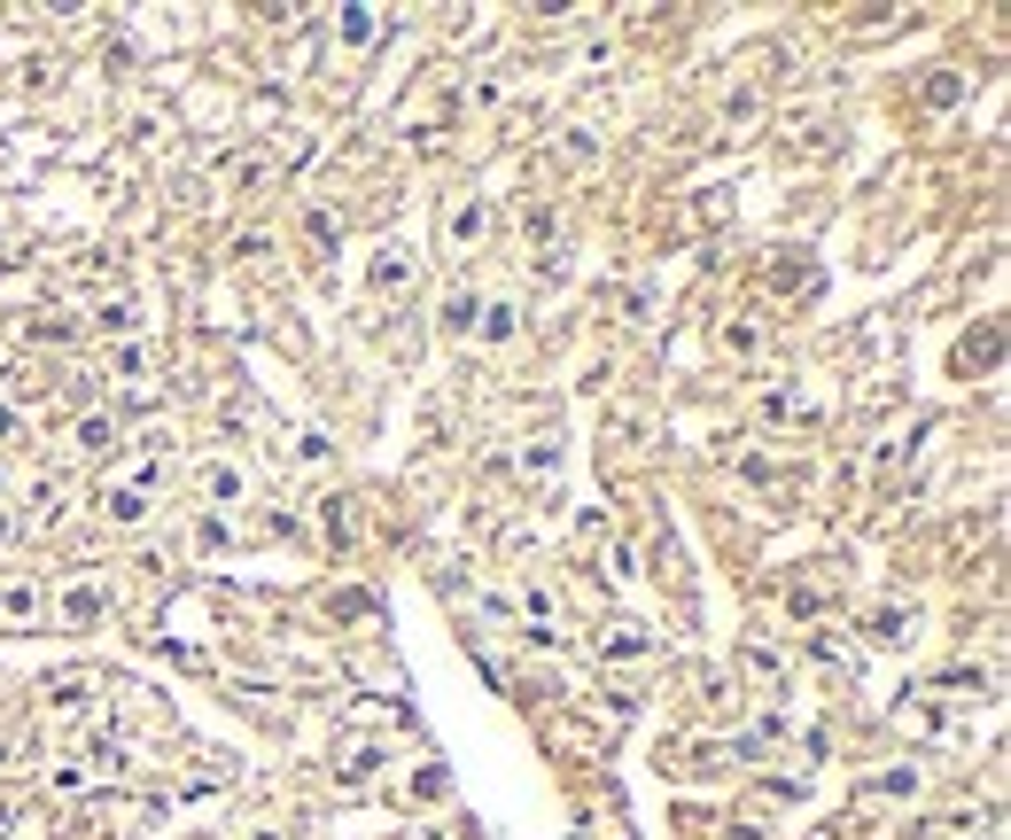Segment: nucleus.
Instances as JSON below:
<instances>
[{
    "mask_svg": "<svg viewBox=\"0 0 1011 840\" xmlns=\"http://www.w3.org/2000/svg\"><path fill=\"white\" fill-rule=\"evenodd\" d=\"M63 623H78V631L102 623V583H70V592H63Z\"/></svg>",
    "mask_w": 1011,
    "mask_h": 840,
    "instance_id": "obj_8",
    "label": "nucleus"
},
{
    "mask_svg": "<svg viewBox=\"0 0 1011 840\" xmlns=\"http://www.w3.org/2000/svg\"><path fill=\"white\" fill-rule=\"evenodd\" d=\"M47 708H55L63 724H70V716H87V708H94V693H87V678H63V685L47 693Z\"/></svg>",
    "mask_w": 1011,
    "mask_h": 840,
    "instance_id": "obj_14",
    "label": "nucleus"
},
{
    "mask_svg": "<svg viewBox=\"0 0 1011 840\" xmlns=\"http://www.w3.org/2000/svg\"><path fill=\"white\" fill-rule=\"evenodd\" d=\"M9 537H16V514H9V507H0V545H9Z\"/></svg>",
    "mask_w": 1011,
    "mask_h": 840,
    "instance_id": "obj_38",
    "label": "nucleus"
},
{
    "mask_svg": "<svg viewBox=\"0 0 1011 840\" xmlns=\"http://www.w3.org/2000/svg\"><path fill=\"white\" fill-rule=\"evenodd\" d=\"M925 693H942V701H973V693H988V678H980V669H950V678H934Z\"/></svg>",
    "mask_w": 1011,
    "mask_h": 840,
    "instance_id": "obj_16",
    "label": "nucleus"
},
{
    "mask_svg": "<svg viewBox=\"0 0 1011 840\" xmlns=\"http://www.w3.org/2000/svg\"><path fill=\"white\" fill-rule=\"evenodd\" d=\"M78 771H87V779H110V786H117V779H125V747H117V739H94V747H87V763H78Z\"/></svg>",
    "mask_w": 1011,
    "mask_h": 840,
    "instance_id": "obj_11",
    "label": "nucleus"
},
{
    "mask_svg": "<svg viewBox=\"0 0 1011 840\" xmlns=\"http://www.w3.org/2000/svg\"><path fill=\"white\" fill-rule=\"evenodd\" d=\"M241 490H249V483H241V467H234V459H211V467H203V498H211V507H234Z\"/></svg>",
    "mask_w": 1011,
    "mask_h": 840,
    "instance_id": "obj_7",
    "label": "nucleus"
},
{
    "mask_svg": "<svg viewBox=\"0 0 1011 840\" xmlns=\"http://www.w3.org/2000/svg\"><path fill=\"white\" fill-rule=\"evenodd\" d=\"M78 452H117V412H87V420H78Z\"/></svg>",
    "mask_w": 1011,
    "mask_h": 840,
    "instance_id": "obj_10",
    "label": "nucleus"
},
{
    "mask_svg": "<svg viewBox=\"0 0 1011 840\" xmlns=\"http://www.w3.org/2000/svg\"><path fill=\"white\" fill-rule=\"evenodd\" d=\"M39 608H47L39 583H0V623H9V631L16 623H39Z\"/></svg>",
    "mask_w": 1011,
    "mask_h": 840,
    "instance_id": "obj_4",
    "label": "nucleus"
},
{
    "mask_svg": "<svg viewBox=\"0 0 1011 840\" xmlns=\"http://www.w3.org/2000/svg\"><path fill=\"white\" fill-rule=\"evenodd\" d=\"M918 102H925V110H957V102H965V78H957V70H934V78L918 87Z\"/></svg>",
    "mask_w": 1011,
    "mask_h": 840,
    "instance_id": "obj_13",
    "label": "nucleus"
},
{
    "mask_svg": "<svg viewBox=\"0 0 1011 840\" xmlns=\"http://www.w3.org/2000/svg\"><path fill=\"white\" fill-rule=\"evenodd\" d=\"M754 110H763V94H754V87H739V94L724 102V125L739 133V125H754Z\"/></svg>",
    "mask_w": 1011,
    "mask_h": 840,
    "instance_id": "obj_26",
    "label": "nucleus"
},
{
    "mask_svg": "<svg viewBox=\"0 0 1011 840\" xmlns=\"http://www.w3.org/2000/svg\"><path fill=\"white\" fill-rule=\"evenodd\" d=\"M444 327H475V288H467V281L444 296Z\"/></svg>",
    "mask_w": 1011,
    "mask_h": 840,
    "instance_id": "obj_27",
    "label": "nucleus"
},
{
    "mask_svg": "<svg viewBox=\"0 0 1011 840\" xmlns=\"http://www.w3.org/2000/svg\"><path fill=\"white\" fill-rule=\"evenodd\" d=\"M9 429H16V412H9V405H0V444H9Z\"/></svg>",
    "mask_w": 1011,
    "mask_h": 840,
    "instance_id": "obj_39",
    "label": "nucleus"
},
{
    "mask_svg": "<svg viewBox=\"0 0 1011 840\" xmlns=\"http://www.w3.org/2000/svg\"><path fill=\"white\" fill-rule=\"evenodd\" d=\"M739 661H747V669H754L763 685H786V661H779V654H771L763 638H747V646H739Z\"/></svg>",
    "mask_w": 1011,
    "mask_h": 840,
    "instance_id": "obj_15",
    "label": "nucleus"
},
{
    "mask_svg": "<svg viewBox=\"0 0 1011 840\" xmlns=\"http://www.w3.org/2000/svg\"><path fill=\"white\" fill-rule=\"evenodd\" d=\"M739 475H747V483H779V467H771L763 452H739Z\"/></svg>",
    "mask_w": 1011,
    "mask_h": 840,
    "instance_id": "obj_34",
    "label": "nucleus"
},
{
    "mask_svg": "<svg viewBox=\"0 0 1011 840\" xmlns=\"http://www.w3.org/2000/svg\"><path fill=\"white\" fill-rule=\"evenodd\" d=\"M382 32V16L374 9H334V39H343V47H366Z\"/></svg>",
    "mask_w": 1011,
    "mask_h": 840,
    "instance_id": "obj_12",
    "label": "nucleus"
},
{
    "mask_svg": "<svg viewBox=\"0 0 1011 840\" xmlns=\"http://www.w3.org/2000/svg\"><path fill=\"white\" fill-rule=\"evenodd\" d=\"M522 467H530L537 483H553V467H560V459H553V444H530V452H522Z\"/></svg>",
    "mask_w": 1011,
    "mask_h": 840,
    "instance_id": "obj_33",
    "label": "nucleus"
},
{
    "mask_svg": "<svg viewBox=\"0 0 1011 840\" xmlns=\"http://www.w3.org/2000/svg\"><path fill=\"white\" fill-rule=\"evenodd\" d=\"M55 514H63V483L39 475V483H32V522H55Z\"/></svg>",
    "mask_w": 1011,
    "mask_h": 840,
    "instance_id": "obj_22",
    "label": "nucleus"
},
{
    "mask_svg": "<svg viewBox=\"0 0 1011 840\" xmlns=\"http://www.w3.org/2000/svg\"><path fill=\"white\" fill-rule=\"evenodd\" d=\"M304 234H311V241L327 249V258H334V241H343V234H334V218H327V211H311V218H304Z\"/></svg>",
    "mask_w": 1011,
    "mask_h": 840,
    "instance_id": "obj_31",
    "label": "nucleus"
},
{
    "mask_svg": "<svg viewBox=\"0 0 1011 840\" xmlns=\"http://www.w3.org/2000/svg\"><path fill=\"white\" fill-rule=\"evenodd\" d=\"M817 654H825V661H840V669H856V646H849V638H832V631L817 638Z\"/></svg>",
    "mask_w": 1011,
    "mask_h": 840,
    "instance_id": "obj_35",
    "label": "nucleus"
},
{
    "mask_svg": "<svg viewBox=\"0 0 1011 840\" xmlns=\"http://www.w3.org/2000/svg\"><path fill=\"white\" fill-rule=\"evenodd\" d=\"M366 281H374V288H382V296H397V288H405V281H412V258H405V249H382V258H374V265H366Z\"/></svg>",
    "mask_w": 1011,
    "mask_h": 840,
    "instance_id": "obj_9",
    "label": "nucleus"
},
{
    "mask_svg": "<svg viewBox=\"0 0 1011 840\" xmlns=\"http://www.w3.org/2000/svg\"><path fill=\"white\" fill-rule=\"evenodd\" d=\"M731 840H771V825H763V817H739V825H731Z\"/></svg>",
    "mask_w": 1011,
    "mask_h": 840,
    "instance_id": "obj_36",
    "label": "nucleus"
},
{
    "mask_svg": "<svg viewBox=\"0 0 1011 840\" xmlns=\"http://www.w3.org/2000/svg\"><path fill=\"white\" fill-rule=\"evenodd\" d=\"M996 366H1003V327L980 319L965 343H957V374H996Z\"/></svg>",
    "mask_w": 1011,
    "mask_h": 840,
    "instance_id": "obj_2",
    "label": "nucleus"
},
{
    "mask_svg": "<svg viewBox=\"0 0 1011 840\" xmlns=\"http://www.w3.org/2000/svg\"><path fill=\"white\" fill-rule=\"evenodd\" d=\"M78 319H32V343H70Z\"/></svg>",
    "mask_w": 1011,
    "mask_h": 840,
    "instance_id": "obj_30",
    "label": "nucleus"
},
{
    "mask_svg": "<svg viewBox=\"0 0 1011 840\" xmlns=\"http://www.w3.org/2000/svg\"><path fill=\"white\" fill-rule=\"evenodd\" d=\"M654 654V638L638 631V623H615L607 638H600V661H646Z\"/></svg>",
    "mask_w": 1011,
    "mask_h": 840,
    "instance_id": "obj_5",
    "label": "nucleus"
},
{
    "mask_svg": "<svg viewBox=\"0 0 1011 840\" xmlns=\"http://www.w3.org/2000/svg\"><path fill=\"white\" fill-rule=\"evenodd\" d=\"M522 234H530V241H553V234H560V211H553V203H530V211H522Z\"/></svg>",
    "mask_w": 1011,
    "mask_h": 840,
    "instance_id": "obj_24",
    "label": "nucleus"
},
{
    "mask_svg": "<svg viewBox=\"0 0 1011 840\" xmlns=\"http://www.w3.org/2000/svg\"><path fill=\"white\" fill-rule=\"evenodd\" d=\"M872 638H887V646H895V638H910V623H902V608H879V615H872Z\"/></svg>",
    "mask_w": 1011,
    "mask_h": 840,
    "instance_id": "obj_29",
    "label": "nucleus"
},
{
    "mask_svg": "<svg viewBox=\"0 0 1011 840\" xmlns=\"http://www.w3.org/2000/svg\"><path fill=\"white\" fill-rule=\"evenodd\" d=\"M16 832V802H0V840H9Z\"/></svg>",
    "mask_w": 1011,
    "mask_h": 840,
    "instance_id": "obj_37",
    "label": "nucleus"
},
{
    "mask_svg": "<svg viewBox=\"0 0 1011 840\" xmlns=\"http://www.w3.org/2000/svg\"><path fill=\"white\" fill-rule=\"evenodd\" d=\"M444 234H452V249H475V241L490 234V203H482V195H467V203H452V218H444Z\"/></svg>",
    "mask_w": 1011,
    "mask_h": 840,
    "instance_id": "obj_3",
    "label": "nucleus"
},
{
    "mask_svg": "<svg viewBox=\"0 0 1011 840\" xmlns=\"http://www.w3.org/2000/svg\"><path fill=\"white\" fill-rule=\"evenodd\" d=\"M724 351H731V359H754V351H763V327H754V319H731V327H724Z\"/></svg>",
    "mask_w": 1011,
    "mask_h": 840,
    "instance_id": "obj_20",
    "label": "nucleus"
},
{
    "mask_svg": "<svg viewBox=\"0 0 1011 840\" xmlns=\"http://www.w3.org/2000/svg\"><path fill=\"white\" fill-rule=\"evenodd\" d=\"M110 366H117V374H125V382H140V374H148V351H140V343H125V351H117V359H110Z\"/></svg>",
    "mask_w": 1011,
    "mask_h": 840,
    "instance_id": "obj_32",
    "label": "nucleus"
},
{
    "mask_svg": "<svg viewBox=\"0 0 1011 840\" xmlns=\"http://www.w3.org/2000/svg\"><path fill=\"white\" fill-rule=\"evenodd\" d=\"M94 319H102V334H133V327H140V304H133V296H110Z\"/></svg>",
    "mask_w": 1011,
    "mask_h": 840,
    "instance_id": "obj_19",
    "label": "nucleus"
},
{
    "mask_svg": "<svg viewBox=\"0 0 1011 840\" xmlns=\"http://www.w3.org/2000/svg\"><path fill=\"white\" fill-rule=\"evenodd\" d=\"M156 475H163V467L148 459V467H140L133 483H117V490L102 498V514H110L117 530H133V522H148V507H156Z\"/></svg>",
    "mask_w": 1011,
    "mask_h": 840,
    "instance_id": "obj_1",
    "label": "nucleus"
},
{
    "mask_svg": "<svg viewBox=\"0 0 1011 840\" xmlns=\"http://www.w3.org/2000/svg\"><path fill=\"white\" fill-rule=\"evenodd\" d=\"M319 522H327V545H351V530H359V522H351V498H327Z\"/></svg>",
    "mask_w": 1011,
    "mask_h": 840,
    "instance_id": "obj_23",
    "label": "nucleus"
},
{
    "mask_svg": "<svg viewBox=\"0 0 1011 840\" xmlns=\"http://www.w3.org/2000/svg\"><path fill=\"white\" fill-rule=\"evenodd\" d=\"M817 608H825V583H794V592H786V615L794 623H809Z\"/></svg>",
    "mask_w": 1011,
    "mask_h": 840,
    "instance_id": "obj_25",
    "label": "nucleus"
},
{
    "mask_svg": "<svg viewBox=\"0 0 1011 840\" xmlns=\"http://www.w3.org/2000/svg\"><path fill=\"white\" fill-rule=\"evenodd\" d=\"M763 412H771V420H802V429L817 420V405H809V397H794V389H771V397H763Z\"/></svg>",
    "mask_w": 1011,
    "mask_h": 840,
    "instance_id": "obj_18",
    "label": "nucleus"
},
{
    "mask_svg": "<svg viewBox=\"0 0 1011 840\" xmlns=\"http://www.w3.org/2000/svg\"><path fill=\"white\" fill-rule=\"evenodd\" d=\"M334 779H343V786H366V779H374V747H351V754H334Z\"/></svg>",
    "mask_w": 1011,
    "mask_h": 840,
    "instance_id": "obj_21",
    "label": "nucleus"
},
{
    "mask_svg": "<svg viewBox=\"0 0 1011 840\" xmlns=\"http://www.w3.org/2000/svg\"><path fill=\"white\" fill-rule=\"evenodd\" d=\"M872 794H887V802H902V794H918V771H879V779H872Z\"/></svg>",
    "mask_w": 1011,
    "mask_h": 840,
    "instance_id": "obj_28",
    "label": "nucleus"
},
{
    "mask_svg": "<svg viewBox=\"0 0 1011 840\" xmlns=\"http://www.w3.org/2000/svg\"><path fill=\"white\" fill-rule=\"evenodd\" d=\"M265 180V156H226L218 163V188H258Z\"/></svg>",
    "mask_w": 1011,
    "mask_h": 840,
    "instance_id": "obj_17",
    "label": "nucleus"
},
{
    "mask_svg": "<svg viewBox=\"0 0 1011 840\" xmlns=\"http://www.w3.org/2000/svg\"><path fill=\"white\" fill-rule=\"evenodd\" d=\"M514 327H522V304L498 296V304H482V327L475 334H482V343H514Z\"/></svg>",
    "mask_w": 1011,
    "mask_h": 840,
    "instance_id": "obj_6",
    "label": "nucleus"
}]
</instances>
